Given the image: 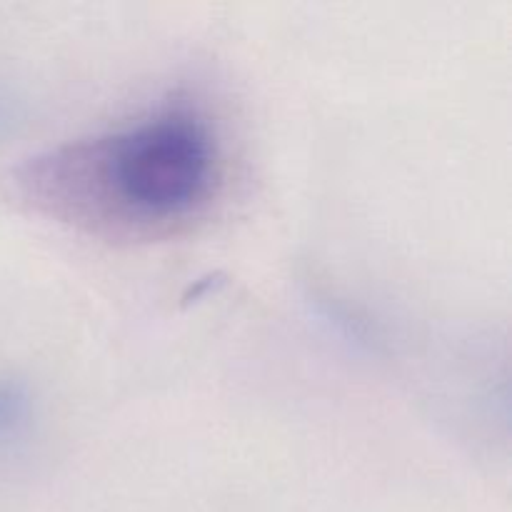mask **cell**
I'll return each mask as SVG.
<instances>
[{
  "instance_id": "obj_1",
  "label": "cell",
  "mask_w": 512,
  "mask_h": 512,
  "mask_svg": "<svg viewBox=\"0 0 512 512\" xmlns=\"http://www.w3.org/2000/svg\"><path fill=\"white\" fill-rule=\"evenodd\" d=\"M45 165L88 175L90 203H103L113 218L163 225L198 213L213 198L220 148L198 110L168 105Z\"/></svg>"
},
{
  "instance_id": "obj_2",
  "label": "cell",
  "mask_w": 512,
  "mask_h": 512,
  "mask_svg": "<svg viewBox=\"0 0 512 512\" xmlns=\"http://www.w3.org/2000/svg\"><path fill=\"white\" fill-rule=\"evenodd\" d=\"M35 420L33 395L23 383L0 380V453L15 450L30 438Z\"/></svg>"
}]
</instances>
